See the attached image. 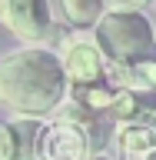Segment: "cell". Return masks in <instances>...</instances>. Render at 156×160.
<instances>
[{
	"mask_svg": "<svg viewBox=\"0 0 156 160\" xmlns=\"http://www.w3.org/2000/svg\"><path fill=\"white\" fill-rule=\"evenodd\" d=\"M60 10L67 17L70 27H93L100 17H103V0H60Z\"/></svg>",
	"mask_w": 156,
	"mask_h": 160,
	"instance_id": "9",
	"label": "cell"
},
{
	"mask_svg": "<svg viewBox=\"0 0 156 160\" xmlns=\"http://www.w3.org/2000/svg\"><path fill=\"white\" fill-rule=\"evenodd\" d=\"M10 130H13V143H17V160H37V133H40L37 117L13 120Z\"/></svg>",
	"mask_w": 156,
	"mask_h": 160,
	"instance_id": "10",
	"label": "cell"
},
{
	"mask_svg": "<svg viewBox=\"0 0 156 160\" xmlns=\"http://www.w3.org/2000/svg\"><path fill=\"white\" fill-rule=\"evenodd\" d=\"M37 160H90V130L70 120H50L37 133Z\"/></svg>",
	"mask_w": 156,
	"mask_h": 160,
	"instance_id": "3",
	"label": "cell"
},
{
	"mask_svg": "<svg viewBox=\"0 0 156 160\" xmlns=\"http://www.w3.org/2000/svg\"><path fill=\"white\" fill-rule=\"evenodd\" d=\"M103 83L113 90H156V53L130 63H106Z\"/></svg>",
	"mask_w": 156,
	"mask_h": 160,
	"instance_id": "7",
	"label": "cell"
},
{
	"mask_svg": "<svg viewBox=\"0 0 156 160\" xmlns=\"http://www.w3.org/2000/svg\"><path fill=\"white\" fill-rule=\"evenodd\" d=\"M153 160H156V157H153Z\"/></svg>",
	"mask_w": 156,
	"mask_h": 160,
	"instance_id": "14",
	"label": "cell"
},
{
	"mask_svg": "<svg viewBox=\"0 0 156 160\" xmlns=\"http://www.w3.org/2000/svg\"><path fill=\"white\" fill-rule=\"evenodd\" d=\"M116 153H120V160H153L156 157V130L139 127V123H120Z\"/></svg>",
	"mask_w": 156,
	"mask_h": 160,
	"instance_id": "8",
	"label": "cell"
},
{
	"mask_svg": "<svg viewBox=\"0 0 156 160\" xmlns=\"http://www.w3.org/2000/svg\"><path fill=\"white\" fill-rule=\"evenodd\" d=\"M60 67H63V77L73 87H93V83H103V70H106V57L100 53V47L93 40L73 37L63 43L60 50Z\"/></svg>",
	"mask_w": 156,
	"mask_h": 160,
	"instance_id": "4",
	"label": "cell"
},
{
	"mask_svg": "<svg viewBox=\"0 0 156 160\" xmlns=\"http://www.w3.org/2000/svg\"><path fill=\"white\" fill-rule=\"evenodd\" d=\"M67 93L60 57L43 47H27L0 60V103L20 117L53 113Z\"/></svg>",
	"mask_w": 156,
	"mask_h": 160,
	"instance_id": "1",
	"label": "cell"
},
{
	"mask_svg": "<svg viewBox=\"0 0 156 160\" xmlns=\"http://www.w3.org/2000/svg\"><path fill=\"white\" fill-rule=\"evenodd\" d=\"M146 3H153V0H103L106 10H143Z\"/></svg>",
	"mask_w": 156,
	"mask_h": 160,
	"instance_id": "12",
	"label": "cell"
},
{
	"mask_svg": "<svg viewBox=\"0 0 156 160\" xmlns=\"http://www.w3.org/2000/svg\"><path fill=\"white\" fill-rule=\"evenodd\" d=\"M90 160H106V157H90Z\"/></svg>",
	"mask_w": 156,
	"mask_h": 160,
	"instance_id": "13",
	"label": "cell"
},
{
	"mask_svg": "<svg viewBox=\"0 0 156 160\" xmlns=\"http://www.w3.org/2000/svg\"><path fill=\"white\" fill-rule=\"evenodd\" d=\"M93 43L106 63H130L156 53V30L143 10H103L93 23Z\"/></svg>",
	"mask_w": 156,
	"mask_h": 160,
	"instance_id": "2",
	"label": "cell"
},
{
	"mask_svg": "<svg viewBox=\"0 0 156 160\" xmlns=\"http://www.w3.org/2000/svg\"><path fill=\"white\" fill-rule=\"evenodd\" d=\"M0 23L13 37L37 43L50 33V3L47 0H0Z\"/></svg>",
	"mask_w": 156,
	"mask_h": 160,
	"instance_id": "5",
	"label": "cell"
},
{
	"mask_svg": "<svg viewBox=\"0 0 156 160\" xmlns=\"http://www.w3.org/2000/svg\"><path fill=\"white\" fill-rule=\"evenodd\" d=\"M0 160H17V143H13V130L0 123Z\"/></svg>",
	"mask_w": 156,
	"mask_h": 160,
	"instance_id": "11",
	"label": "cell"
},
{
	"mask_svg": "<svg viewBox=\"0 0 156 160\" xmlns=\"http://www.w3.org/2000/svg\"><path fill=\"white\" fill-rule=\"evenodd\" d=\"M106 110L116 123H139L156 130V90H116Z\"/></svg>",
	"mask_w": 156,
	"mask_h": 160,
	"instance_id": "6",
	"label": "cell"
}]
</instances>
